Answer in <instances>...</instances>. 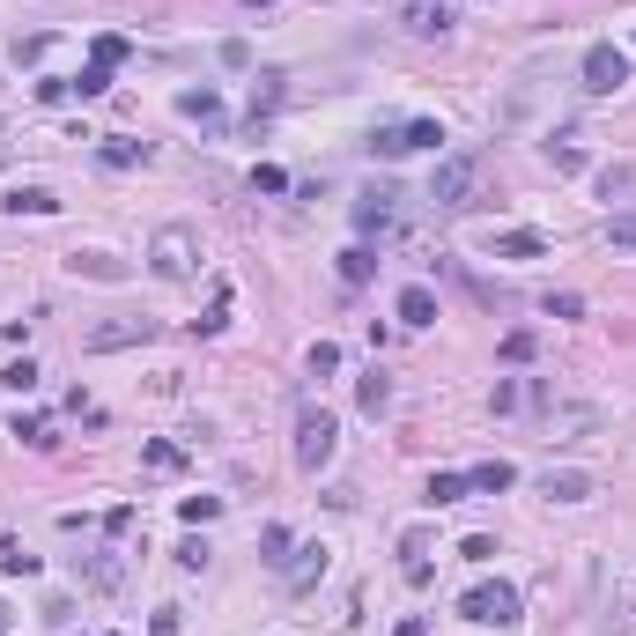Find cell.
<instances>
[{
  "label": "cell",
  "mask_w": 636,
  "mask_h": 636,
  "mask_svg": "<svg viewBox=\"0 0 636 636\" xmlns=\"http://www.w3.org/2000/svg\"><path fill=\"white\" fill-rule=\"evenodd\" d=\"M148 267H156L163 282H193V267H200L193 230H185V222H163V230H156V245H148Z\"/></svg>",
  "instance_id": "cell-3"
},
{
  "label": "cell",
  "mask_w": 636,
  "mask_h": 636,
  "mask_svg": "<svg viewBox=\"0 0 636 636\" xmlns=\"http://www.w3.org/2000/svg\"><path fill=\"white\" fill-rule=\"evenodd\" d=\"M178 111H185V119H200V126H222V97H215V89H185Z\"/></svg>",
  "instance_id": "cell-15"
},
{
  "label": "cell",
  "mask_w": 636,
  "mask_h": 636,
  "mask_svg": "<svg viewBox=\"0 0 636 636\" xmlns=\"http://www.w3.org/2000/svg\"><path fill=\"white\" fill-rule=\"evenodd\" d=\"M481 178H489V163L474 156V148H459V156H444L437 163V178H429V200H437V208H481Z\"/></svg>",
  "instance_id": "cell-1"
},
{
  "label": "cell",
  "mask_w": 636,
  "mask_h": 636,
  "mask_svg": "<svg viewBox=\"0 0 636 636\" xmlns=\"http://www.w3.org/2000/svg\"><path fill=\"white\" fill-rule=\"evenodd\" d=\"M67 89H74V97H104V89H111V67H97V60H89V67L74 74Z\"/></svg>",
  "instance_id": "cell-24"
},
{
  "label": "cell",
  "mask_w": 636,
  "mask_h": 636,
  "mask_svg": "<svg viewBox=\"0 0 636 636\" xmlns=\"http://www.w3.org/2000/svg\"><path fill=\"white\" fill-rule=\"evenodd\" d=\"M466 474H429V503H466Z\"/></svg>",
  "instance_id": "cell-23"
},
{
  "label": "cell",
  "mask_w": 636,
  "mask_h": 636,
  "mask_svg": "<svg viewBox=\"0 0 636 636\" xmlns=\"http://www.w3.org/2000/svg\"><path fill=\"white\" fill-rule=\"evenodd\" d=\"M208 555H215L208 540H178V555H171V563H178V570H208Z\"/></svg>",
  "instance_id": "cell-31"
},
{
  "label": "cell",
  "mask_w": 636,
  "mask_h": 636,
  "mask_svg": "<svg viewBox=\"0 0 636 636\" xmlns=\"http://www.w3.org/2000/svg\"><path fill=\"white\" fill-rule=\"evenodd\" d=\"M215 511H222V496H185V503H178V518H185V526H208Z\"/></svg>",
  "instance_id": "cell-29"
},
{
  "label": "cell",
  "mask_w": 636,
  "mask_h": 636,
  "mask_svg": "<svg viewBox=\"0 0 636 636\" xmlns=\"http://www.w3.org/2000/svg\"><path fill=\"white\" fill-rule=\"evenodd\" d=\"M0 636H8V607H0Z\"/></svg>",
  "instance_id": "cell-43"
},
{
  "label": "cell",
  "mask_w": 636,
  "mask_h": 636,
  "mask_svg": "<svg viewBox=\"0 0 636 636\" xmlns=\"http://www.w3.org/2000/svg\"><path fill=\"white\" fill-rule=\"evenodd\" d=\"M540 496H548V503H585L592 496V474H577V466H548V474H540Z\"/></svg>",
  "instance_id": "cell-9"
},
{
  "label": "cell",
  "mask_w": 636,
  "mask_h": 636,
  "mask_svg": "<svg viewBox=\"0 0 636 636\" xmlns=\"http://www.w3.org/2000/svg\"><path fill=\"white\" fill-rule=\"evenodd\" d=\"M0 570L8 577H37V555H23V540H0Z\"/></svg>",
  "instance_id": "cell-26"
},
{
  "label": "cell",
  "mask_w": 636,
  "mask_h": 636,
  "mask_svg": "<svg viewBox=\"0 0 636 636\" xmlns=\"http://www.w3.org/2000/svg\"><path fill=\"white\" fill-rule=\"evenodd\" d=\"M577 74H585V82H577L585 97H622L629 89V52L622 45H585V67Z\"/></svg>",
  "instance_id": "cell-4"
},
{
  "label": "cell",
  "mask_w": 636,
  "mask_h": 636,
  "mask_svg": "<svg viewBox=\"0 0 636 636\" xmlns=\"http://www.w3.org/2000/svg\"><path fill=\"white\" fill-rule=\"evenodd\" d=\"M459 555H466V563H489V555H496V540H489V533H474V540H459Z\"/></svg>",
  "instance_id": "cell-38"
},
{
  "label": "cell",
  "mask_w": 636,
  "mask_h": 636,
  "mask_svg": "<svg viewBox=\"0 0 636 636\" xmlns=\"http://www.w3.org/2000/svg\"><path fill=\"white\" fill-rule=\"evenodd\" d=\"M548 311H555V318H585V296L563 289V296H548Z\"/></svg>",
  "instance_id": "cell-39"
},
{
  "label": "cell",
  "mask_w": 636,
  "mask_h": 636,
  "mask_svg": "<svg viewBox=\"0 0 636 636\" xmlns=\"http://www.w3.org/2000/svg\"><path fill=\"white\" fill-rule=\"evenodd\" d=\"M259 548H267L274 570H289V526H267V533H259Z\"/></svg>",
  "instance_id": "cell-30"
},
{
  "label": "cell",
  "mask_w": 636,
  "mask_h": 636,
  "mask_svg": "<svg viewBox=\"0 0 636 636\" xmlns=\"http://www.w3.org/2000/svg\"><path fill=\"white\" fill-rule=\"evenodd\" d=\"M141 459L156 466V474H178V466H185V452H178V444H163V437H148V444H141Z\"/></svg>",
  "instance_id": "cell-20"
},
{
  "label": "cell",
  "mask_w": 636,
  "mask_h": 636,
  "mask_svg": "<svg viewBox=\"0 0 636 636\" xmlns=\"http://www.w3.org/2000/svg\"><path fill=\"white\" fill-rule=\"evenodd\" d=\"M252 185H259V193H289V171H274V163H259V171H252Z\"/></svg>",
  "instance_id": "cell-37"
},
{
  "label": "cell",
  "mask_w": 636,
  "mask_h": 636,
  "mask_svg": "<svg viewBox=\"0 0 636 636\" xmlns=\"http://www.w3.org/2000/svg\"><path fill=\"white\" fill-rule=\"evenodd\" d=\"M511 481H518V466H511V459H481L474 474H466V489H474V496H503Z\"/></svg>",
  "instance_id": "cell-11"
},
{
  "label": "cell",
  "mask_w": 636,
  "mask_h": 636,
  "mask_svg": "<svg viewBox=\"0 0 636 636\" xmlns=\"http://www.w3.org/2000/svg\"><path fill=\"white\" fill-rule=\"evenodd\" d=\"M74 274H89V282H126V259H111V252H74Z\"/></svg>",
  "instance_id": "cell-14"
},
{
  "label": "cell",
  "mask_w": 636,
  "mask_h": 636,
  "mask_svg": "<svg viewBox=\"0 0 636 636\" xmlns=\"http://www.w3.org/2000/svg\"><path fill=\"white\" fill-rule=\"evenodd\" d=\"M245 8H274V0H245Z\"/></svg>",
  "instance_id": "cell-42"
},
{
  "label": "cell",
  "mask_w": 636,
  "mask_h": 636,
  "mask_svg": "<svg viewBox=\"0 0 636 636\" xmlns=\"http://www.w3.org/2000/svg\"><path fill=\"white\" fill-rule=\"evenodd\" d=\"M15 437H23V444H52V437H45V422H37V415H15Z\"/></svg>",
  "instance_id": "cell-40"
},
{
  "label": "cell",
  "mask_w": 636,
  "mask_h": 636,
  "mask_svg": "<svg viewBox=\"0 0 636 636\" xmlns=\"http://www.w3.org/2000/svg\"><path fill=\"white\" fill-rule=\"evenodd\" d=\"M8 215H60V193H45V185H15Z\"/></svg>",
  "instance_id": "cell-13"
},
{
  "label": "cell",
  "mask_w": 636,
  "mask_h": 636,
  "mask_svg": "<svg viewBox=\"0 0 636 636\" xmlns=\"http://www.w3.org/2000/svg\"><path fill=\"white\" fill-rule=\"evenodd\" d=\"M0 385H8V392H30L37 385V363H30V355H23V363H8V370H0Z\"/></svg>",
  "instance_id": "cell-32"
},
{
  "label": "cell",
  "mask_w": 636,
  "mask_h": 636,
  "mask_svg": "<svg viewBox=\"0 0 636 636\" xmlns=\"http://www.w3.org/2000/svg\"><path fill=\"white\" fill-rule=\"evenodd\" d=\"M370 156H407V148H400V126H378V134H370Z\"/></svg>",
  "instance_id": "cell-35"
},
{
  "label": "cell",
  "mask_w": 636,
  "mask_h": 636,
  "mask_svg": "<svg viewBox=\"0 0 636 636\" xmlns=\"http://www.w3.org/2000/svg\"><path fill=\"white\" fill-rule=\"evenodd\" d=\"M333 444H341V422H333L326 407H304V415H296V466H304V474H326Z\"/></svg>",
  "instance_id": "cell-2"
},
{
  "label": "cell",
  "mask_w": 636,
  "mask_h": 636,
  "mask_svg": "<svg viewBox=\"0 0 636 636\" xmlns=\"http://www.w3.org/2000/svg\"><path fill=\"white\" fill-rule=\"evenodd\" d=\"M296 555H304V563H289L282 577H289V592H304L311 577H326V548H296Z\"/></svg>",
  "instance_id": "cell-16"
},
{
  "label": "cell",
  "mask_w": 636,
  "mask_h": 636,
  "mask_svg": "<svg viewBox=\"0 0 636 636\" xmlns=\"http://www.w3.org/2000/svg\"><path fill=\"white\" fill-rule=\"evenodd\" d=\"M274 104H282V74H259V89H252V119H267Z\"/></svg>",
  "instance_id": "cell-28"
},
{
  "label": "cell",
  "mask_w": 636,
  "mask_h": 636,
  "mask_svg": "<svg viewBox=\"0 0 636 636\" xmlns=\"http://www.w3.org/2000/svg\"><path fill=\"white\" fill-rule=\"evenodd\" d=\"M437 141H444L437 119H407V126H400V148H437Z\"/></svg>",
  "instance_id": "cell-22"
},
{
  "label": "cell",
  "mask_w": 636,
  "mask_h": 636,
  "mask_svg": "<svg viewBox=\"0 0 636 636\" xmlns=\"http://www.w3.org/2000/svg\"><path fill=\"white\" fill-rule=\"evenodd\" d=\"M148 636H178V607H156V622H148Z\"/></svg>",
  "instance_id": "cell-41"
},
{
  "label": "cell",
  "mask_w": 636,
  "mask_h": 636,
  "mask_svg": "<svg viewBox=\"0 0 636 636\" xmlns=\"http://www.w3.org/2000/svg\"><path fill=\"white\" fill-rule=\"evenodd\" d=\"M82 577H89V585H97V592H119V563H111V555H89V563H82Z\"/></svg>",
  "instance_id": "cell-21"
},
{
  "label": "cell",
  "mask_w": 636,
  "mask_h": 636,
  "mask_svg": "<svg viewBox=\"0 0 636 636\" xmlns=\"http://www.w3.org/2000/svg\"><path fill=\"white\" fill-rule=\"evenodd\" d=\"M607 245H622V252H636V215H614V222H607Z\"/></svg>",
  "instance_id": "cell-34"
},
{
  "label": "cell",
  "mask_w": 636,
  "mask_h": 636,
  "mask_svg": "<svg viewBox=\"0 0 636 636\" xmlns=\"http://www.w3.org/2000/svg\"><path fill=\"white\" fill-rule=\"evenodd\" d=\"M466 622H481V629H511L518 622V585H503V577H489V585H474L459 600Z\"/></svg>",
  "instance_id": "cell-5"
},
{
  "label": "cell",
  "mask_w": 636,
  "mask_h": 636,
  "mask_svg": "<svg viewBox=\"0 0 636 636\" xmlns=\"http://www.w3.org/2000/svg\"><path fill=\"white\" fill-rule=\"evenodd\" d=\"M141 341H156V318H111V326H89V355H111V348H141Z\"/></svg>",
  "instance_id": "cell-6"
},
{
  "label": "cell",
  "mask_w": 636,
  "mask_h": 636,
  "mask_svg": "<svg viewBox=\"0 0 636 636\" xmlns=\"http://www.w3.org/2000/svg\"><path fill=\"white\" fill-rule=\"evenodd\" d=\"M89 60H97V67H119V60H126V37H97V45H89Z\"/></svg>",
  "instance_id": "cell-33"
},
{
  "label": "cell",
  "mask_w": 636,
  "mask_h": 636,
  "mask_svg": "<svg viewBox=\"0 0 636 636\" xmlns=\"http://www.w3.org/2000/svg\"><path fill=\"white\" fill-rule=\"evenodd\" d=\"M326 370H341V348L318 341V348H311V378H326Z\"/></svg>",
  "instance_id": "cell-36"
},
{
  "label": "cell",
  "mask_w": 636,
  "mask_h": 636,
  "mask_svg": "<svg viewBox=\"0 0 636 636\" xmlns=\"http://www.w3.org/2000/svg\"><path fill=\"white\" fill-rule=\"evenodd\" d=\"M392 200H400L392 185H370V193L355 200V230H363V237H385V230H392V215H400Z\"/></svg>",
  "instance_id": "cell-8"
},
{
  "label": "cell",
  "mask_w": 636,
  "mask_h": 636,
  "mask_svg": "<svg viewBox=\"0 0 636 636\" xmlns=\"http://www.w3.org/2000/svg\"><path fill=\"white\" fill-rule=\"evenodd\" d=\"M370 274H378V252H370V245H348L341 252V282H370Z\"/></svg>",
  "instance_id": "cell-18"
},
{
  "label": "cell",
  "mask_w": 636,
  "mask_h": 636,
  "mask_svg": "<svg viewBox=\"0 0 636 636\" xmlns=\"http://www.w3.org/2000/svg\"><path fill=\"white\" fill-rule=\"evenodd\" d=\"M104 163H119V171H126V163H148V141H119V134H111L104 141Z\"/></svg>",
  "instance_id": "cell-27"
},
{
  "label": "cell",
  "mask_w": 636,
  "mask_h": 636,
  "mask_svg": "<svg viewBox=\"0 0 636 636\" xmlns=\"http://www.w3.org/2000/svg\"><path fill=\"white\" fill-rule=\"evenodd\" d=\"M392 311H400V326H437V296H429L422 282L400 289V304H392Z\"/></svg>",
  "instance_id": "cell-12"
},
{
  "label": "cell",
  "mask_w": 636,
  "mask_h": 636,
  "mask_svg": "<svg viewBox=\"0 0 636 636\" xmlns=\"http://www.w3.org/2000/svg\"><path fill=\"white\" fill-rule=\"evenodd\" d=\"M400 30L407 37H444L452 30V0H400Z\"/></svg>",
  "instance_id": "cell-7"
},
{
  "label": "cell",
  "mask_w": 636,
  "mask_h": 636,
  "mask_svg": "<svg viewBox=\"0 0 636 636\" xmlns=\"http://www.w3.org/2000/svg\"><path fill=\"white\" fill-rule=\"evenodd\" d=\"M489 252L496 259H548V237H540V230H496Z\"/></svg>",
  "instance_id": "cell-10"
},
{
  "label": "cell",
  "mask_w": 636,
  "mask_h": 636,
  "mask_svg": "<svg viewBox=\"0 0 636 636\" xmlns=\"http://www.w3.org/2000/svg\"><path fill=\"white\" fill-rule=\"evenodd\" d=\"M355 400H363V415H385V400H392V385L378 378V370H370L363 385H355Z\"/></svg>",
  "instance_id": "cell-25"
},
{
  "label": "cell",
  "mask_w": 636,
  "mask_h": 636,
  "mask_svg": "<svg viewBox=\"0 0 636 636\" xmlns=\"http://www.w3.org/2000/svg\"><path fill=\"white\" fill-rule=\"evenodd\" d=\"M548 163H555V171H585V148H577V134H563V141H548Z\"/></svg>",
  "instance_id": "cell-19"
},
{
  "label": "cell",
  "mask_w": 636,
  "mask_h": 636,
  "mask_svg": "<svg viewBox=\"0 0 636 636\" xmlns=\"http://www.w3.org/2000/svg\"><path fill=\"white\" fill-rule=\"evenodd\" d=\"M600 193L607 200H636V163H607V171H600Z\"/></svg>",
  "instance_id": "cell-17"
}]
</instances>
